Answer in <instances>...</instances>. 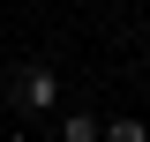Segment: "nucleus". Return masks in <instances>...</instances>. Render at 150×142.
I'll return each instance as SVG.
<instances>
[{
  "label": "nucleus",
  "mask_w": 150,
  "mask_h": 142,
  "mask_svg": "<svg viewBox=\"0 0 150 142\" xmlns=\"http://www.w3.org/2000/svg\"><path fill=\"white\" fill-rule=\"evenodd\" d=\"M53 90H60V82H53V67H23V75H15V97H23L30 112H38V105H53Z\"/></svg>",
  "instance_id": "1"
}]
</instances>
